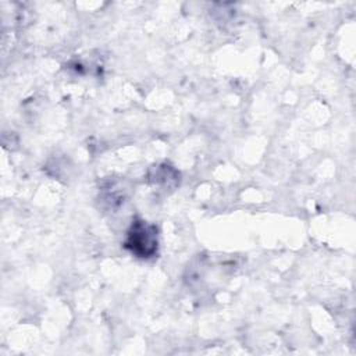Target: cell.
Instances as JSON below:
<instances>
[{
	"label": "cell",
	"mask_w": 356,
	"mask_h": 356,
	"mask_svg": "<svg viewBox=\"0 0 356 356\" xmlns=\"http://www.w3.org/2000/svg\"><path fill=\"white\" fill-rule=\"evenodd\" d=\"M125 246L139 257L153 256L157 248V229L146 221H135L128 232Z\"/></svg>",
	"instance_id": "1"
}]
</instances>
